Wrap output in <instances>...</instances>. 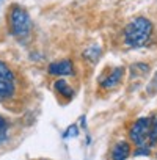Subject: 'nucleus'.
Returning <instances> with one entry per match:
<instances>
[{
    "label": "nucleus",
    "mask_w": 157,
    "mask_h": 160,
    "mask_svg": "<svg viewBox=\"0 0 157 160\" xmlns=\"http://www.w3.org/2000/svg\"><path fill=\"white\" fill-rule=\"evenodd\" d=\"M152 24L146 18H137L132 22H129L124 28V41L129 47H143L148 44L151 35H152Z\"/></svg>",
    "instance_id": "1"
},
{
    "label": "nucleus",
    "mask_w": 157,
    "mask_h": 160,
    "mask_svg": "<svg viewBox=\"0 0 157 160\" xmlns=\"http://www.w3.org/2000/svg\"><path fill=\"white\" fill-rule=\"evenodd\" d=\"M30 28H32V21H30L28 13L24 8L14 5L10 11V30H11V33L18 38H22V36L28 35Z\"/></svg>",
    "instance_id": "2"
},
{
    "label": "nucleus",
    "mask_w": 157,
    "mask_h": 160,
    "mask_svg": "<svg viewBox=\"0 0 157 160\" xmlns=\"http://www.w3.org/2000/svg\"><path fill=\"white\" fill-rule=\"evenodd\" d=\"M16 91V78L13 71L8 68L7 63L0 60V102L8 101L14 96Z\"/></svg>",
    "instance_id": "3"
},
{
    "label": "nucleus",
    "mask_w": 157,
    "mask_h": 160,
    "mask_svg": "<svg viewBox=\"0 0 157 160\" xmlns=\"http://www.w3.org/2000/svg\"><path fill=\"white\" fill-rule=\"evenodd\" d=\"M132 141L138 146H146L148 137H149V118H140L134 122L130 132H129Z\"/></svg>",
    "instance_id": "4"
},
{
    "label": "nucleus",
    "mask_w": 157,
    "mask_h": 160,
    "mask_svg": "<svg viewBox=\"0 0 157 160\" xmlns=\"http://www.w3.org/2000/svg\"><path fill=\"white\" fill-rule=\"evenodd\" d=\"M49 74H52V75H72L74 64L71 60H61V61L52 63L49 66Z\"/></svg>",
    "instance_id": "5"
},
{
    "label": "nucleus",
    "mask_w": 157,
    "mask_h": 160,
    "mask_svg": "<svg viewBox=\"0 0 157 160\" xmlns=\"http://www.w3.org/2000/svg\"><path fill=\"white\" fill-rule=\"evenodd\" d=\"M123 74H124V69H123V68L113 69L109 77H105L104 80H101V85H102L105 90H112V88L118 87L119 82H121V78H123Z\"/></svg>",
    "instance_id": "6"
},
{
    "label": "nucleus",
    "mask_w": 157,
    "mask_h": 160,
    "mask_svg": "<svg viewBox=\"0 0 157 160\" xmlns=\"http://www.w3.org/2000/svg\"><path fill=\"white\" fill-rule=\"evenodd\" d=\"M130 155V144L126 141H119L115 144L112 151V158L113 160H126Z\"/></svg>",
    "instance_id": "7"
},
{
    "label": "nucleus",
    "mask_w": 157,
    "mask_h": 160,
    "mask_svg": "<svg viewBox=\"0 0 157 160\" xmlns=\"http://www.w3.org/2000/svg\"><path fill=\"white\" fill-rule=\"evenodd\" d=\"M149 148L157 144V115H154L152 118H149Z\"/></svg>",
    "instance_id": "8"
},
{
    "label": "nucleus",
    "mask_w": 157,
    "mask_h": 160,
    "mask_svg": "<svg viewBox=\"0 0 157 160\" xmlns=\"http://www.w3.org/2000/svg\"><path fill=\"white\" fill-rule=\"evenodd\" d=\"M55 90H57V93H60L61 96H64V98H68V99H71L72 98V90L68 87V83L64 82V80H57L55 82Z\"/></svg>",
    "instance_id": "9"
},
{
    "label": "nucleus",
    "mask_w": 157,
    "mask_h": 160,
    "mask_svg": "<svg viewBox=\"0 0 157 160\" xmlns=\"http://www.w3.org/2000/svg\"><path fill=\"white\" fill-rule=\"evenodd\" d=\"M99 55H101V50H99V47H90V49L85 52V58H88L91 63L98 61Z\"/></svg>",
    "instance_id": "10"
},
{
    "label": "nucleus",
    "mask_w": 157,
    "mask_h": 160,
    "mask_svg": "<svg viewBox=\"0 0 157 160\" xmlns=\"http://www.w3.org/2000/svg\"><path fill=\"white\" fill-rule=\"evenodd\" d=\"M7 133H8V124L2 116H0V143H3L7 140Z\"/></svg>",
    "instance_id": "11"
},
{
    "label": "nucleus",
    "mask_w": 157,
    "mask_h": 160,
    "mask_svg": "<svg viewBox=\"0 0 157 160\" xmlns=\"http://www.w3.org/2000/svg\"><path fill=\"white\" fill-rule=\"evenodd\" d=\"M149 152H151L149 146H138L135 151V155H149Z\"/></svg>",
    "instance_id": "12"
},
{
    "label": "nucleus",
    "mask_w": 157,
    "mask_h": 160,
    "mask_svg": "<svg viewBox=\"0 0 157 160\" xmlns=\"http://www.w3.org/2000/svg\"><path fill=\"white\" fill-rule=\"evenodd\" d=\"M77 133H78V132H77V127H75V126H71V127L68 129V132H66L63 137H64V138H68V137H75Z\"/></svg>",
    "instance_id": "13"
}]
</instances>
